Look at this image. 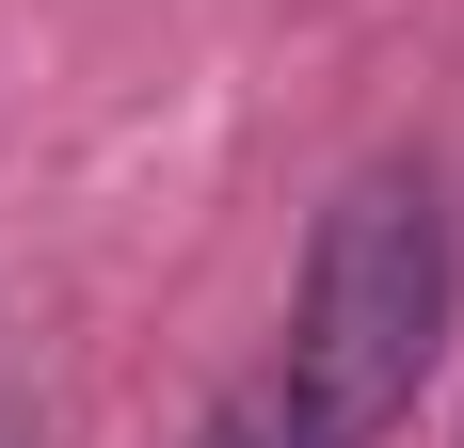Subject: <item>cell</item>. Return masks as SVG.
<instances>
[{"mask_svg": "<svg viewBox=\"0 0 464 448\" xmlns=\"http://www.w3.org/2000/svg\"><path fill=\"white\" fill-rule=\"evenodd\" d=\"M192 448H321V433H304V416H288V385L256 368V385H225V416H208Z\"/></svg>", "mask_w": 464, "mask_h": 448, "instance_id": "cell-2", "label": "cell"}, {"mask_svg": "<svg viewBox=\"0 0 464 448\" xmlns=\"http://www.w3.org/2000/svg\"><path fill=\"white\" fill-rule=\"evenodd\" d=\"M449 305H464V257H449V192L417 177V161H369V177L321 209V240H304V288H288V416L321 448H384L401 416H417L432 353H449Z\"/></svg>", "mask_w": 464, "mask_h": 448, "instance_id": "cell-1", "label": "cell"}]
</instances>
